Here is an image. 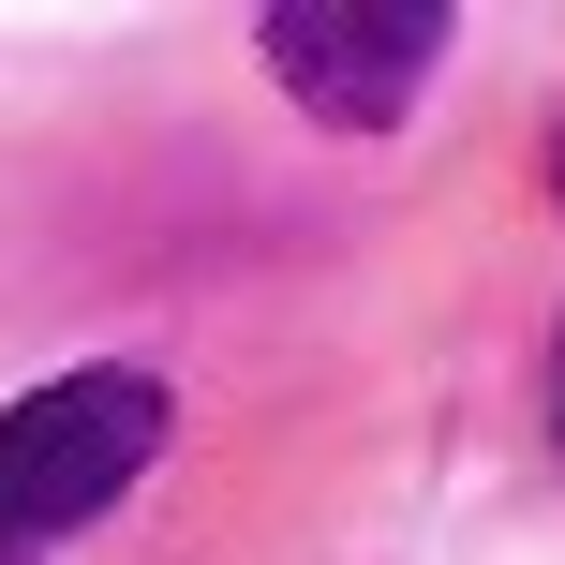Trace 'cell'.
Masks as SVG:
<instances>
[{
	"label": "cell",
	"instance_id": "cell-4",
	"mask_svg": "<svg viewBox=\"0 0 565 565\" xmlns=\"http://www.w3.org/2000/svg\"><path fill=\"white\" fill-rule=\"evenodd\" d=\"M551 194H565V135H551Z\"/></svg>",
	"mask_w": 565,
	"mask_h": 565
},
{
	"label": "cell",
	"instance_id": "cell-3",
	"mask_svg": "<svg viewBox=\"0 0 565 565\" xmlns=\"http://www.w3.org/2000/svg\"><path fill=\"white\" fill-rule=\"evenodd\" d=\"M551 431H565V342H551Z\"/></svg>",
	"mask_w": 565,
	"mask_h": 565
},
{
	"label": "cell",
	"instance_id": "cell-1",
	"mask_svg": "<svg viewBox=\"0 0 565 565\" xmlns=\"http://www.w3.org/2000/svg\"><path fill=\"white\" fill-rule=\"evenodd\" d=\"M149 447H164V387L149 372H60V387L0 402V551L105 521L149 477Z\"/></svg>",
	"mask_w": 565,
	"mask_h": 565
},
{
	"label": "cell",
	"instance_id": "cell-2",
	"mask_svg": "<svg viewBox=\"0 0 565 565\" xmlns=\"http://www.w3.org/2000/svg\"><path fill=\"white\" fill-rule=\"evenodd\" d=\"M431 60H447V0H282L268 15V75L328 135H387Z\"/></svg>",
	"mask_w": 565,
	"mask_h": 565
}]
</instances>
